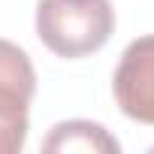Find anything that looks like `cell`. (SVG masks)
Returning <instances> with one entry per match:
<instances>
[{
  "instance_id": "6da1fadb",
  "label": "cell",
  "mask_w": 154,
  "mask_h": 154,
  "mask_svg": "<svg viewBox=\"0 0 154 154\" xmlns=\"http://www.w3.org/2000/svg\"><path fill=\"white\" fill-rule=\"evenodd\" d=\"M115 33V9L109 0H39L36 36L66 60L100 51Z\"/></svg>"
},
{
  "instance_id": "7a4b0ae2",
  "label": "cell",
  "mask_w": 154,
  "mask_h": 154,
  "mask_svg": "<svg viewBox=\"0 0 154 154\" xmlns=\"http://www.w3.org/2000/svg\"><path fill=\"white\" fill-rule=\"evenodd\" d=\"M112 94L130 121L154 127V33L124 48L112 75Z\"/></svg>"
},
{
  "instance_id": "3957f363",
  "label": "cell",
  "mask_w": 154,
  "mask_h": 154,
  "mask_svg": "<svg viewBox=\"0 0 154 154\" xmlns=\"http://www.w3.org/2000/svg\"><path fill=\"white\" fill-rule=\"evenodd\" d=\"M42 151H48V154H69V151H82V154H118L121 142L103 124L72 118V121H60V124L51 127V133L42 142Z\"/></svg>"
},
{
  "instance_id": "277c9868",
  "label": "cell",
  "mask_w": 154,
  "mask_h": 154,
  "mask_svg": "<svg viewBox=\"0 0 154 154\" xmlns=\"http://www.w3.org/2000/svg\"><path fill=\"white\" fill-rule=\"evenodd\" d=\"M36 94V72L24 48L0 39V106H30Z\"/></svg>"
},
{
  "instance_id": "5b68a950",
  "label": "cell",
  "mask_w": 154,
  "mask_h": 154,
  "mask_svg": "<svg viewBox=\"0 0 154 154\" xmlns=\"http://www.w3.org/2000/svg\"><path fill=\"white\" fill-rule=\"evenodd\" d=\"M27 142V109L0 106V154H18Z\"/></svg>"
}]
</instances>
